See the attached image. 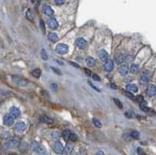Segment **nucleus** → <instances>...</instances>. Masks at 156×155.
<instances>
[{
    "label": "nucleus",
    "mask_w": 156,
    "mask_h": 155,
    "mask_svg": "<svg viewBox=\"0 0 156 155\" xmlns=\"http://www.w3.org/2000/svg\"><path fill=\"white\" fill-rule=\"evenodd\" d=\"M9 114L13 117V119H16V118H18V117L20 116V110L16 107H11L10 108Z\"/></svg>",
    "instance_id": "nucleus-6"
},
{
    "label": "nucleus",
    "mask_w": 156,
    "mask_h": 155,
    "mask_svg": "<svg viewBox=\"0 0 156 155\" xmlns=\"http://www.w3.org/2000/svg\"><path fill=\"white\" fill-rule=\"evenodd\" d=\"M99 57L103 61H107V60H108V54H107V52L105 51V50H104V49L100 50V52H99Z\"/></svg>",
    "instance_id": "nucleus-11"
},
{
    "label": "nucleus",
    "mask_w": 156,
    "mask_h": 155,
    "mask_svg": "<svg viewBox=\"0 0 156 155\" xmlns=\"http://www.w3.org/2000/svg\"><path fill=\"white\" fill-rule=\"evenodd\" d=\"M140 108L143 110L144 112H147V113H151V114H154V110H152L151 108L147 107V103H145V102H143L142 103V104L140 105Z\"/></svg>",
    "instance_id": "nucleus-14"
},
{
    "label": "nucleus",
    "mask_w": 156,
    "mask_h": 155,
    "mask_svg": "<svg viewBox=\"0 0 156 155\" xmlns=\"http://www.w3.org/2000/svg\"><path fill=\"white\" fill-rule=\"evenodd\" d=\"M40 56H41V59H42L43 60H48V55H47V53H46V51H45L44 49H42L41 52H40Z\"/></svg>",
    "instance_id": "nucleus-30"
},
{
    "label": "nucleus",
    "mask_w": 156,
    "mask_h": 155,
    "mask_svg": "<svg viewBox=\"0 0 156 155\" xmlns=\"http://www.w3.org/2000/svg\"><path fill=\"white\" fill-rule=\"evenodd\" d=\"M13 121H14V119L10 114H6L3 117V124L7 126H12L13 125Z\"/></svg>",
    "instance_id": "nucleus-3"
},
{
    "label": "nucleus",
    "mask_w": 156,
    "mask_h": 155,
    "mask_svg": "<svg viewBox=\"0 0 156 155\" xmlns=\"http://www.w3.org/2000/svg\"><path fill=\"white\" fill-rule=\"evenodd\" d=\"M144 155H146V154H144Z\"/></svg>",
    "instance_id": "nucleus-53"
},
{
    "label": "nucleus",
    "mask_w": 156,
    "mask_h": 155,
    "mask_svg": "<svg viewBox=\"0 0 156 155\" xmlns=\"http://www.w3.org/2000/svg\"><path fill=\"white\" fill-rule=\"evenodd\" d=\"M46 148L44 147L43 146H40L39 145V146H38V148H37V150H36V153L38 155H46Z\"/></svg>",
    "instance_id": "nucleus-22"
},
{
    "label": "nucleus",
    "mask_w": 156,
    "mask_h": 155,
    "mask_svg": "<svg viewBox=\"0 0 156 155\" xmlns=\"http://www.w3.org/2000/svg\"><path fill=\"white\" fill-rule=\"evenodd\" d=\"M110 87H111L112 89H114V90L118 89V86L116 85V84H114V83H111V84H110Z\"/></svg>",
    "instance_id": "nucleus-47"
},
{
    "label": "nucleus",
    "mask_w": 156,
    "mask_h": 155,
    "mask_svg": "<svg viewBox=\"0 0 156 155\" xmlns=\"http://www.w3.org/2000/svg\"><path fill=\"white\" fill-rule=\"evenodd\" d=\"M146 94L148 97H153L156 94V86L153 84H149L146 90Z\"/></svg>",
    "instance_id": "nucleus-4"
},
{
    "label": "nucleus",
    "mask_w": 156,
    "mask_h": 155,
    "mask_svg": "<svg viewBox=\"0 0 156 155\" xmlns=\"http://www.w3.org/2000/svg\"><path fill=\"white\" fill-rule=\"evenodd\" d=\"M26 17L28 18V20H34V13L32 12L31 9H28L26 11Z\"/></svg>",
    "instance_id": "nucleus-24"
},
{
    "label": "nucleus",
    "mask_w": 156,
    "mask_h": 155,
    "mask_svg": "<svg viewBox=\"0 0 156 155\" xmlns=\"http://www.w3.org/2000/svg\"><path fill=\"white\" fill-rule=\"evenodd\" d=\"M125 60H126V56H125V55H123V54H118V55L115 56V61L117 62L118 64H121V63H123Z\"/></svg>",
    "instance_id": "nucleus-15"
},
{
    "label": "nucleus",
    "mask_w": 156,
    "mask_h": 155,
    "mask_svg": "<svg viewBox=\"0 0 156 155\" xmlns=\"http://www.w3.org/2000/svg\"><path fill=\"white\" fill-rule=\"evenodd\" d=\"M113 101H114V103H115V104L117 105L119 108H123V103H121V101L118 99H113Z\"/></svg>",
    "instance_id": "nucleus-35"
},
{
    "label": "nucleus",
    "mask_w": 156,
    "mask_h": 155,
    "mask_svg": "<svg viewBox=\"0 0 156 155\" xmlns=\"http://www.w3.org/2000/svg\"><path fill=\"white\" fill-rule=\"evenodd\" d=\"M113 61L111 60H107V61H105V63L104 65V69L105 71H107V72H110V71H112L113 70Z\"/></svg>",
    "instance_id": "nucleus-10"
},
{
    "label": "nucleus",
    "mask_w": 156,
    "mask_h": 155,
    "mask_svg": "<svg viewBox=\"0 0 156 155\" xmlns=\"http://www.w3.org/2000/svg\"><path fill=\"white\" fill-rule=\"evenodd\" d=\"M12 80H13V82H15V83H18V82H19L22 80V78L19 77V76H13V77H12Z\"/></svg>",
    "instance_id": "nucleus-32"
},
{
    "label": "nucleus",
    "mask_w": 156,
    "mask_h": 155,
    "mask_svg": "<svg viewBox=\"0 0 156 155\" xmlns=\"http://www.w3.org/2000/svg\"><path fill=\"white\" fill-rule=\"evenodd\" d=\"M128 71H129V70H128V67L125 64L119 67V73L121 74L122 76H126L127 73H128Z\"/></svg>",
    "instance_id": "nucleus-17"
},
{
    "label": "nucleus",
    "mask_w": 156,
    "mask_h": 155,
    "mask_svg": "<svg viewBox=\"0 0 156 155\" xmlns=\"http://www.w3.org/2000/svg\"><path fill=\"white\" fill-rule=\"evenodd\" d=\"M6 146L8 148H15V147L19 146V142H18V140L13 139H13H10L6 143Z\"/></svg>",
    "instance_id": "nucleus-2"
},
{
    "label": "nucleus",
    "mask_w": 156,
    "mask_h": 155,
    "mask_svg": "<svg viewBox=\"0 0 156 155\" xmlns=\"http://www.w3.org/2000/svg\"><path fill=\"white\" fill-rule=\"evenodd\" d=\"M55 3H56V5H62V4H64V1H63V0H56Z\"/></svg>",
    "instance_id": "nucleus-46"
},
{
    "label": "nucleus",
    "mask_w": 156,
    "mask_h": 155,
    "mask_svg": "<svg viewBox=\"0 0 156 155\" xmlns=\"http://www.w3.org/2000/svg\"><path fill=\"white\" fill-rule=\"evenodd\" d=\"M72 155H79V154H78V153H77V152H74V153H73V154H72Z\"/></svg>",
    "instance_id": "nucleus-52"
},
{
    "label": "nucleus",
    "mask_w": 156,
    "mask_h": 155,
    "mask_svg": "<svg viewBox=\"0 0 156 155\" xmlns=\"http://www.w3.org/2000/svg\"><path fill=\"white\" fill-rule=\"evenodd\" d=\"M48 26L50 29L55 30V29H57V27H58V22L56 21L55 18H50L48 20Z\"/></svg>",
    "instance_id": "nucleus-8"
},
{
    "label": "nucleus",
    "mask_w": 156,
    "mask_h": 155,
    "mask_svg": "<svg viewBox=\"0 0 156 155\" xmlns=\"http://www.w3.org/2000/svg\"><path fill=\"white\" fill-rule=\"evenodd\" d=\"M92 78L95 80V81H98V82H100L101 81V79H100V77L98 76V75H96V74H93L92 73Z\"/></svg>",
    "instance_id": "nucleus-42"
},
{
    "label": "nucleus",
    "mask_w": 156,
    "mask_h": 155,
    "mask_svg": "<svg viewBox=\"0 0 156 155\" xmlns=\"http://www.w3.org/2000/svg\"><path fill=\"white\" fill-rule=\"evenodd\" d=\"M43 13L48 15V16H52L54 14V10L50 6H44L43 7Z\"/></svg>",
    "instance_id": "nucleus-16"
},
{
    "label": "nucleus",
    "mask_w": 156,
    "mask_h": 155,
    "mask_svg": "<svg viewBox=\"0 0 156 155\" xmlns=\"http://www.w3.org/2000/svg\"><path fill=\"white\" fill-rule=\"evenodd\" d=\"M137 153H138L139 155H144L145 154V153H144V151H143V149H142V148H140V147L137 148Z\"/></svg>",
    "instance_id": "nucleus-45"
},
{
    "label": "nucleus",
    "mask_w": 156,
    "mask_h": 155,
    "mask_svg": "<svg viewBox=\"0 0 156 155\" xmlns=\"http://www.w3.org/2000/svg\"><path fill=\"white\" fill-rule=\"evenodd\" d=\"M25 129H26L25 123H23V122H18V123H16V125H15V131H17V132H23Z\"/></svg>",
    "instance_id": "nucleus-9"
},
{
    "label": "nucleus",
    "mask_w": 156,
    "mask_h": 155,
    "mask_svg": "<svg viewBox=\"0 0 156 155\" xmlns=\"http://www.w3.org/2000/svg\"><path fill=\"white\" fill-rule=\"evenodd\" d=\"M72 149H73V146L72 145H70V144H68V145H66V147H65L64 149H63V151H64V154L65 155H68L72 151Z\"/></svg>",
    "instance_id": "nucleus-26"
},
{
    "label": "nucleus",
    "mask_w": 156,
    "mask_h": 155,
    "mask_svg": "<svg viewBox=\"0 0 156 155\" xmlns=\"http://www.w3.org/2000/svg\"><path fill=\"white\" fill-rule=\"evenodd\" d=\"M136 101H137V102H139V103H143L144 102V98H143V96H141V95H139V96H137V97H136Z\"/></svg>",
    "instance_id": "nucleus-38"
},
{
    "label": "nucleus",
    "mask_w": 156,
    "mask_h": 155,
    "mask_svg": "<svg viewBox=\"0 0 156 155\" xmlns=\"http://www.w3.org/2000/svg\"><path fill=\"white\" fill-rule=\"evenodd\" d=\"M76 45H77V47L80 48V49H85L87 46V43L84 38L80 37V38H78L76 40Z\"/></svg>",
    "instance_id": "nucleus-5"
},
{
    "label": "nucleus",
    "mask_w": 156,
    "mask_h": 155,
    "mask_svg": "<svg viewBox=\"0 0 156 155\" xmlns=\"http://www.w3.org/2000/svg\"><path fill=\"white\" fill-rule=\"evenodd\" d=\"M69 140H71L72 142H76L77 140H78V137H77V135L74 133H71V136H70V139Z\"/></svg>",
    "instance_id": "nucleus-36"
},
{
    "label": "nucleus",
    "mask_w": 156,
    "mask_h": 155,
    "mask_svg": "<svg viewBox=\"0 0 156 155\" xmlns=\"http://www.w3.org/2000/svg\"><path fill=\"white\" fill-rule=\"evenodd\" d=\"M126 116L127 117V118H132V117H133V114H132V112L131 111H126Z\"/></svg>",
    "instance_id": "nucleus-43"
},
{
    "label": "nucleus",
    "mask_w": 156,
    "mask_h": 155,
    "mask_svg": "<svg viewBox=\"0 0 156 155\" xmlns=\"http://www.w3.org/2000/svg\"><path fill=\"white\" fill-rule=\"evenodd\" d=\"M130 136L132 139H135V140H138L139 138H140V132L137 131V130H133V131H131V133H130Z\"/></svg>",
    "instance_id": "nucleus-25"
},
{
    "label": "nucleus",
    "mask_w": 156,
    "mask_h": 155,
    "mask_svg": "<svg viewBox=\"0 0 156 155\" xmlns=\"http://www.w3.org/2000/svg\"><path fill=\"white\" fill-rule=\"evenodd\" d=\"M126 91H128L130 93H136L138 91V87L137 85H135L133 83H130V84H127L126 85Z\"/></svg>",
    "instance_id": "nucleus-13"
},
{
    "label": "nucleus",
    "mask_w": 156,
    "mask_h": 155,
    "mask_svg": "<svg viewBox=\"0 0 156 155\" xmlns=\"http://www.w3.org/2000/svg\"><path fill=\"white\" fill-rule=\"evenodd\" d=\"M40 121H41L42 123H44V124H47V125H51V124H53L52 119L49 118V117H47V116H45V115L40 116Z\"/></svg>",
    "instance_id": "nucleus-19"
},
{
    "label": "nucleus",
    "mask_w": 156,
    "mask_h": 155,
    "mask_svg": "<svg viewBox=\"0 0 156 155\" xmlns=\"http://www.w3.org/2000/svg\"><path fill=\"white\" fill-rule=\"evenodd\" d=\"M123 93L126 95L127 98H129V99H131V100H135L134 96L132 95V93H130V92H128V91H124Z\"/></svg>",
    "instance_id": "nucleus-33"
},
{
    "label": "nucleus",
    "mask_w": 156,
    "mask_h": 155,
    "mask_svg": "<svg viewBox=\"0 0 156 155\" xmlns=\"http://www.w3.org/2000/svg\"><path fill=\"white\" fill-rule=\"evenodd\" d=\"M50 87H51V89H53L54 91L57 90V85H56V83H51V84H50Z\"/></svg>",
    "instance_id": "nucleus-41"
},
{
    "label": "nucleus",
    "mask_w": 156,
    "mask_h": 155,
    "mask_svg": "<svg viewBox=\"0 0 156 155\" xmlns=\"http://www.w3.org/2000/svg\"><path fill=\"white\" fill-rule=\"evenodd\" d=\"M92 121H93V124H94V125H95L96 127H98V128H101V127H102V123H101L99 120H97V119L94 118Z\"/></svg>",
    "instance_id": "nucleus-31"
},
{
    "label": "nucleus",
    "mask_w": 156,
    "mask_h": 155,
    "mask_svg": "<svg viewBox=\"0 0 156 155\" xmlns=\"http://www.w3.org/2000/svg\"><path fill=\"white\" fill-rule=\"evenodd\" d=\"M51 69H52L53 71H54V72H55L56 75H60V76L61 75V71L58 68H56V67H51Z\"/></svg>",
    "instance_id": "nucleus-37"
},
{
    "label": "nucleus",
    "mask_w": 156,
    "mask_h": 155,
    "mask_svg": "<svg viewBox=\"0 0 156 155\" xmlns=\"http://www.w3.org/2000/svg\"><path fill=\"white\" fill-rule=\"evenodd\" d=\"M70 136H71V131L70 130L66 129V130L62 131V137H63V139H64L65 141H69Z\"/></svg>",
    "instance_id": "nucleus-20"
},
{
    "label": "nucleus",
    "mask_w": 156,
    "mask_h": 155,
    "mask_svg": "<svg viewBox=\"0 0 156 155\" xmlns=\"http://www.w3.org/2000/svg\"><path fill=\"white\" fill-rule=\"evenodd\" d=\"M19 149L21 152H26L27 149H28V145H27L26 143H21V144H19Z\"/></svg>",
    "instance_id": "nucleus-28"
},
{
    "label": "nucleus",
    "mask_w": 156,
    "mask_h": 155,
    "mask_svg": "<svg viewBox=\"0 0 156 155\" xmlns=\"http://www.w3.org/2000/svg\"><path fill=\"white\" fill-rule=\"evenodd\" d=\"M56 62L57 63V64H61V65H63L64 63L61 61V60H56Z\"/></svg>",
    "instance_id": "nucleus-49"
},
{
    "label": "nucleus",
    "mask_w": 156,
    "mask_h": 155,
    "mask_svg": "<svg viewBox=\"0 0 156 155\" xmlns=\"http://www.w3.org/2000/svg\"><path fill=\"white\" fill-rule=\"evenodd\" d=\"M88 84H89V85L91 86V87H92V88H93V89H94V90L98 91V92H101V90H100V89H99L98 87H96V86L94 85V84H93V83H92L91 82H88Z\"/></svg>",
    "instance_id": "nucleus-39"
},
{
    "label": "nucleus",
    "mask_w": 156,
    "mask_h": 155,
    "mask_svg": "<svg viewBox=\"0 0 156 155\" xmlns=\"http://www.w3.org/2000/svg\"><path fill=\"white\" fill-rule=\"evenodd\" d=\"M130 71V73L132 74H137L139 72V66L137 64H132L130 66V68L128 69Z\"/></svg>",
    "instance_id": "nucleus-23"
},
{
    "label": "nucleus",
    "mask_w": 156,
    "mask_h": 155,
    "mask_svg": "<svg viewBox=\"0 0 156 155\" xmlns=\"http://www.w3.org/2000/svg\"><path fill=\"white\" fill-rule=\"evenodd\" d=\"M140 82H141L142 84H146V83H147V82H149V75H148L147 72H144V73L141 75Z\"/></svg>",
    "instance_id": "nucleus-12"
},
{
    "label": "nucleus",
    "mask_w": 156,
    "mask_h": 155,
    "mask_svg": "<svg viewBox=\"0 0 156 155\" xmlns=\"http://www.w3.org/2000/svg\"><path fill=\"white\" fill-rule=\"evenodd\" d=\"M63 149H64L63 146L60 142L55 144V146H54V151H55V153H56V154H61L63 152Z\"/></svg>",
    "instance_id": "nucleus-7"
},
{
    "label": "nucleus",
    "mask_w": 156,
    "mask_h": 155,
    "mask_svg": "<svg viewBox=\"0 0 156 155\" xmlns=\"http://www.w3.org/2000/svg\"><path fill=\"white\" fill-rule=\"evenodd\" d=\"M84 73L86 74V76H92V72L90 70H88L87 68L84 69Z\"/></svg>",
    "instance_id": "nucleus-44"
},
{
    "label": "nucleus",
    "mask_w": 156,
    "mask_h": 155,
    "mask_svg": "<svg viewBox=\"0 0 156 155\" xmlns=\"http://www.w3.org/2000/svg\"><path fill=\"white\" fill-rule=\"evenodd\" d=\"M28 83H29V82H28V81H27V80H24V79L22 78V80L19 82H18L17 84H18V85H20V86H26Z\"/></svg>",
    "instance_id": "nucleus-34"
},
{
    "label": "nucleus",
    "mask_w": 156,
    "mask_h": 155,
    "mask_svg": "<svg viewBox=\"0 0 156 155\" xmlns=\"http://www.w3.org/2000/svg\"><path fill=\"white\" fill-rule=\"evenodd\" d=\"M96 155H104V153L102 150H100V151H98V152L96 153Z\"/></svg>",
    "instance_id": "nucleus-50"
},
{
    "label": "nucleus",
    "mask_w": 156,
    "mask_h": 155,
    "mask_svg": "<svg viewBox=\"0 0 156 155\" xmlns=\"http://www.w3.org/2000/svg\"><path fill=\"white\" fill-rule=\"evenodd\" d=\"M86 64L89 66V67H94L96 65V60L92 57V56H87L86 57Z\"/></svg>",
    "instance_id": "nucleus-18"
},
{
    "label": "nucleus",
    "mask_w": 156,
    "mask_h": 155,
    "mask_svg": "<svg viewBox=\"0 0 156 155\" xmlns=\"http://www.w3.org/2000/svg\"><path fill=\"white\" fill-rule=\"evenodd\" d=\"M69 51V47L66 45V44H63V43H61V44H57L56 47V52L60 55H65L67 54Z\"/></svg>",
    "instance_id": "nucleus-1"
},
{
    "label": "nucleus",
    "mask_w": 156,
    "mask_h": 155,
    "mask_svg": "<svg viewBox=\"0 0 156 155\" xmlns=\"http://www.w3.org/2000/svg\"><path fill=\"white\" fill-rule=\"evenodd\" d=\"M9 155H18V154H16V153H10Z\"/></svg>",
    "instance_id": "nucleus-51"
},
{
    "label": "nucleus",
    "mask_w": 156,
    "mask_h": 155,
    "mask_svg": "<svg viewBox=\"0 0 156 155\" xmlns=\"http://www.w3.org/2000/svg\"><path fill=\"white\" fill-rule=\"evenodd\" d=\"M48 38L50 39L51 41H53V42H56L57 39H58V36H57V34H55V33H50V34H48Z\"/></svg>",
    "instance_id": "nucleus-21"
},
{
    "label": "nucleus",
    "mask_w": 156,
    "mask_h": 155,
    "mask_svg": "<svg viewBox=\"0 0 156 155\" xmlns=\"http://www.w3.org/2000/svg\"><path fill=\"white\" fill-rule=\"evenodd\" d=\"M39 24H40V28H41V30L43 33H45V27H44V22L42 19H40V21H39Z\"/></svg>",
    "instance_id": "nucleus-40"
},
{
    "label": "nucleus",
    "mask_w": 156,
    "mask_h": 155,
    "mask_svg": "<svg viewBox=\"0 0 156 155\" xmlns=\"http://www.w3.org/2000/svg\"><path fill=\"white\" fill-rule=\"evenodd\" d=\"M69 63H70V64H71V65H73L74 67H76V68H79V67H80V66H79V65L77 64V63H74L73 61H70Z\"/></svg>",
    "instance_id": "nucleus-48"
},
{
    "label": "nucleus",
    "mask_w": 156,
    "mask_h": 155,
    "mask_svg": "<svg viewBox=\"0 0 156 155\" xmlns=\"http://www.w3.org/2000/svg\"><path fill=\"white\" fill-rule=\"evenodd\" d=\"M32 75L35 78H39L41 76V70L40 69H35V70H33L32 71Z\"/></svg>",
    "instance_id": "nucleus-29"
},
{
    "label": "nucleus",
    "mask_w": 156,
    "mask_h": 155,
    "mask_svg": "<svg viewBox=\"0 0 156 155\" xmlns=\"http://www.w3.org/2000/svg\"><path fill=\"white\" fill-rule=\"evenodd\" d=\"M39 146V144L37 142H33L31 144V150L34 151V152H36L37 150V148H38Z\"/></svg>",
    "instance_id": "nucleus-27"
}]
</instances>
